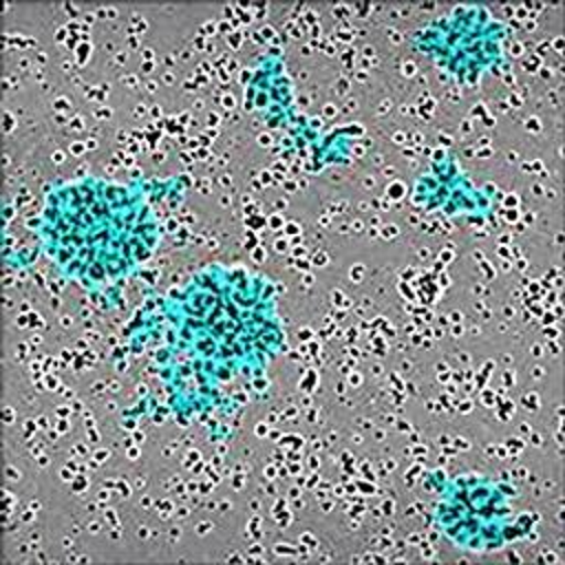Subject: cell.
<instances>
[{
  "label": "cell",
  "instance_id": "cell-1",
  "mask_svg": "<svg viewBox=\"0 0 565 565\" xmlns=\"http://www.w3.org/2000/svg\"><path fill=\"white\" fill-rule=\"evenodd\" d=\"M42 238L49 258L68 278L106 287L150 258L157 221L139 192L84 177L49 194Z\"/></svg>",
  "mask_w": 565,
  "mask_h": 565
},
{
  "label": "cell",
  "instance_id": "cell-2",
  "mask_svg": "<svg viewBox=\"0 0 565 565\" xmlns=\"http://www.w3.org/2000/svg\"><path fill=\"white\" fill-rule=\"evenodd\" d=\"M437 521L455 545L470 552L501 550L516 539L512 497L481 475L448 481L437 503Z\"/></svg>",
  "mask_w": 565,
  "mask_h": 565
}]
</instances>
